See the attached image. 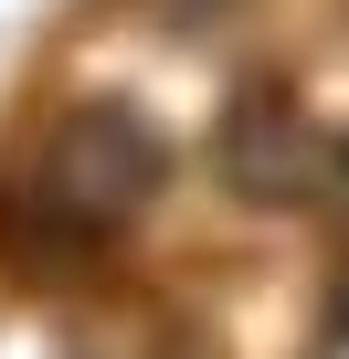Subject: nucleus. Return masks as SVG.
Instances as JSON below:
<instances>
[{
  "mask_svg": "<svg viewBox=\"0 0 349 359\" xmlns=\"http://www.w3.org/2000/svg\"><path fill=\"white\" fill-rule=\"evenodd\" d=\"M212 169H223L233 201L286 212V201H307L317 180H328V137H317L286 95H233V116H223V137H212Z\"/></svg>",
  "mask_w": 349,
  "mask_h": 359,
  "instance_id": "obj_2",
  "label": "nucleus"
},
{
  "mask_svg": "<svg viewBox=\"0 0 349 359\" xmlns=\"http://www.w3.org/2000/svg\"><path fill=\"white\" fill-rule=\"evenodd\" d=\"M180 11H191V22H202V11H223V0H180Z\"/></svg>",
  "mask_w": 349,
  "mask_h": 359,
  "instance_id": "obj_3",
  "label": "nucleus"
},
{
  "mask_svg": "<svg viewBox=\"0 0 349 359\" xmlns=\"http://www.w3.org/2000/svg\"><path fill=\"white\" fill-rule=\"evenodd\" d=\"M43 201L85 233H117L159 201V137L127 116V106H74L53 137H43Z\"/></svg>",
  "mask_w": 349,
  "mask_h": 359,
  "instance_id": "obj_1",
  "label": "nucleus"
}]
</instances>
